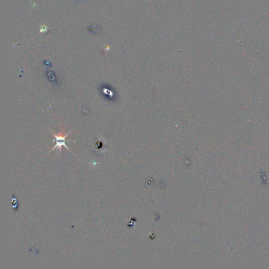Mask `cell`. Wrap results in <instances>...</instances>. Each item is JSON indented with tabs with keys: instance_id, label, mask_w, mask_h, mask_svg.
<instances>
[{
	"instance_id": "7a4b0ae2",
	"label": "cell",
	"mask_w": 269,
	"mask_h": 269,
	"mask_svg": "<svg viewBox=\"0 0 269 269\" xmlns=\"http://www.w3.org/2000/svg\"><path fill=\"white\" fill-rule=\"evenodd\" d=\"M88 30L91 34L93 35H97L99 34L101 32V28H99V25L96 24L92 25L88 28Z\"/></svg>"
},
{
	"instance_id": "6da1fadb",
	"label": "cell",
	"mask_w": 269,
	"mask_h": 269,
	"mask_svg": "<svg viewBox=\"0 0 269 269\" xmlns=\"http://www.w3.org/2000/svg\"><path fill=\"white\" fill-rule=\"evenodd\" d=\"M70 131L69 133H67V134H66L65 136L64 135V131L60 132V133H59L57 134H55L54 133L52 132V134H53L54 136L55 139H56L55 141H56V145L52 149V150L55 149L56 148H57L58 150H60V151H61V148H62V146H65V147L67 149L70 151V149H69L68 147L65 145V142H66V140H65V139H66L67 136V135H68V134L70 133Z\"/></svg>"
}]
</instances>
